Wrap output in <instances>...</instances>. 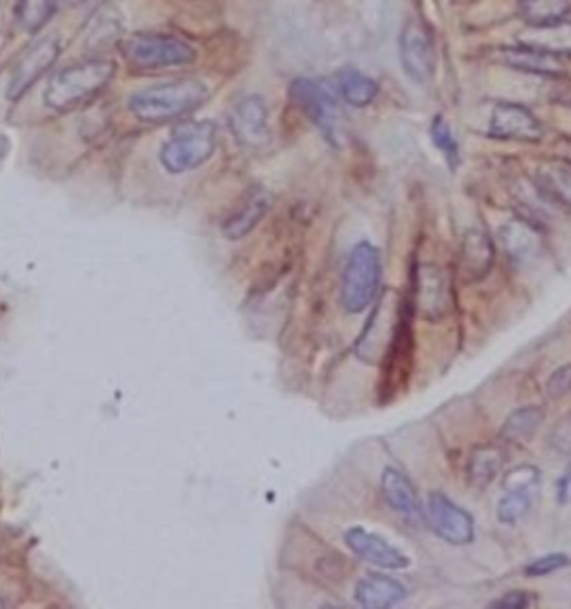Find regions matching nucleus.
Returning <instances> with one entry per match:
<instances>
[{"mask_svg": "<svg viewBox=\"0 0 571 609\" xmlns=\"http://www.w3.org/2000/svg\"><path fill=\"white\" fill-rule=\"evenodd\" d=\"M208 99V86L199 79H177L134 92L130 112L146 123H168L199 110Z\"/></svg>", "mask_w": 571, "mask_h": 609, "instance_id": "obj_1", "label": "nucleus"}, {"mask_svg": "<svg viewBox=\"0 0 571 609\" xmlns=\"http://www.w3.org/2000/svg\"><path fill=\"white\" fill-rule=\"evenodd\" d=\"M117 77V63L110 59H90L61 70L52 77L43 103L54 112H72L94 101Z\"/></svg>", "mask_w": 571, "mask_h": 609, "instance_id": "obj_2", "label": "nucleus"}, {"mask_svg": "<svg viewBox=\"0 0 571 609\" xmlns=\"http://www.w3.org/2000/svg\"><path fill=\"white\" fill-rule=\"evenodd\" d=\"M217 150V126L212 121H190L172 130L159 152V161L170 174L201 168Z\"/></svg>", "mask_w": 571, "mask_h": 609, "instance_id": "obj_3", "label": "nucleus"}, {"mask_svg": "<svg viewBox=\"0 0 571 609\" xmlns=\"http://www.w3.org/2000/svg\"><path fill=\"white\" fill-rule=\"evenodd\" d=\"M382 283V257L380 250L369 243L360 241L342 272V307L347 313H362L375 301Z\"/></svg>", "mask_w": 571, "mask_h": 609, "instance_id": "obj_4", "label": "nucleus"}, {"mask_svg": "<svg viewBox=\"0 0 571 609\" xmlns=\"http://www.w3.org/2000/svg\"><path fill=\"white\" fill-rule=\"evenodd\" d=\"M121 54L139 70L183 68L197 61V50L172 34H134L121 43Z\"/></svg>", "mask_w": 571, "mask_h": 609, "instance_id": "obj_5", "label": "nucleus"}, {"mask_svg": "<svg viewBox=\"0 0 571 609\" xmlns=\"http://www.w3.org/2000/svg\"><path fill=\"white\" fill-rule=\"evenodd\" d=\"M291 99L318 126L329 143H342V114L338 101L320 81L304 77L295 79L291 83Z\"/></svg>", "mask_w": 571, "mask_h": 609, "instance_id": "obj_6", "label": "nucleus"}, {"mask_svg": "<svg viewBox=\"0 0 571 609\" xmlns=\"http://www.w3.org/2000/svg\"><path fill=\"white\" fill-rule=\"evenodd\" d=\"M413 311L427 322H442L453 307L451 279L440 266H420L413 274Z\"/></svg>", "mask_w": 571, "mask_h": 609, "instance_id": "obj_7", "label": "nucleus"}, {"mask_svg": "<svg viewBox=\"0 0 571 609\" xmlns=\"http://www.w3.org/2000/svg\"><path fill=\"white\" fill-rule=\"evenodd\" d=\"M413 301L407 299V307L402 313V320L398 325V331L382 358V396L393 398L400 389H404L411 365H413Z\"/></svg>", "mask_w": 571, "mask_h": 609, "instance_id": "obj_8", "label": "nucleus"}, {"mask_svg": "<svg viewBox=\"0 0 571 609\" xmlns=\"http://www.w3.org/2000/svg\"><path fill=\"white\" fill-rule=\"evenodd\" d=\"M404 307H407V299H395L391 292L380 299L375 313L369 320V327L364 329V333L355 347V351L362 360L382 362V358L398 331Z\"/></svg>", "mask_w": 571, "mask_h": 609, "instance_id": "obj_9", "label": "nucleus"}, {"mask_svg": "<svg viewBox=\"0 0 571 609\" xmlns=\"http://www.w3.org/2000/svg\"><path fill=\"white\" fill-rule=\"evenodd\" d=\"M424 516L433 533L455 547L469 545L475 536V525L469 511H464L460 505H455L447 493L433 491L427 498Z\"/></svg>", "mask_w": 571, "mask_h": 609, "instance_id": "obj_10", "label": "nucleus"}, {"mask_svg": "<svg viewBox=\"0 0 571 609\" xmlns=\"http://www.w3.org/2000/svg\"><path fill=\"white\" fill-rule=\"evenodd\" d=\"M61 57V43L57 37H46L37 41L14 66L8 83V99L19 101L23 94H28L59 61Z\"/></svg>", "mask_w": 571, "mask_h": 609, "instance_id": "obj_11", "label": "nucleus"}, {"mask_svg": "<svg viewBox=\"0 0 571 609\" xmlns=\"http://www.w3.org/2000/svg\"><path fill=\"white\" fill-rule=\"evenodd\" d=\"M230 132L239 146L250 150H259L270 143L268 106L259 94H248L232 106Z\"/></svg>", "mask_w": 571, "mask_h": 609, "instance_id": "obj_12", "label": "nucleus"}, {"mask_svg": "<svg viewBox=\"0 0 571 609\" xmlns=\"http://www.w3.org/2000/svg\"><path fill=\"white\" fill-rule=\"evenodd\" d=\"M400 63L407 74L418 86L429 83L435 72V50L427 28L420 23H407L400 32Z\"/></svg>", "mask_w": 571, "mask_h": 609, "instance_id": "obj_13", "label": "nucleus"}, {"mask_svg": "<svg viewBox=\"0 0 571 609\" xmlns=\"http://www.w3.org/2000/svg\"><path fill=\"white\" fill-rule=\"evenodd\" d=\"M489 132L495 139L504 141H524L535 143L542 139V126L540 121L518 103H498L491 112Z\"/></svg>", "mask_w": 571, "mask_h": 609, "instance_id": "obj_14", "label": "nucleus"}, {"mask_svg": "<svg viewBox=\"0 0 571 609\" xmlns=\"http://www.w3.org/2000/svg\"><path fill=\"white\" fill-rule=\"evenodd\" d=\"M344 542L358 558H362L369 565H375L380 569L398 571V569H407L411 565L407 553H402L398 547H393L382 536L367 531L364 527H351L344 533Z\"/></svg>", "mask_w": 571, "mask_h": 609, "instance_id": "obj_15", "label": "nucleus"}, {"mask_svg": "<svg viewBox=\"0 0 571 609\" xmlns=\"http://www.w3.org/2000/svg\"><path fill=\"white\" fill-rule=\"evenodd\" d=\"M270 206H272V197L266 188H261V186L248 188L239 197V201L230 208L228 217L223 219V223H221L223 237H228V239L246 237L263 219V214L270 210Z\"/></svg>", "mask_w": 571, "mask_h": 609, "instance_id": "obj_16", "label": "nucleus"}, {"mask_svg": "<svg viewBox=\"0 0 571 609\" xmlns=\"http://www.w3.org/2000/svg\"><path fill=\"white\" fill-rule=\"evenodd\" d=\"M495 259V246L484 230H469L460 243L458 270L462 281L473 283L489 274Z\"/></svg>", "mask_w": 571, "mask_h": 609, "instance_id": "obj_17", "label": "nucleus"}, {"mask_svg": "<svg viewBox=\"0 0 571 609\" xmlns=\"http://www.w3.org/2000/svg\"><path fill=\"white\" fill-rule=\"evenodd\" d=\"M515 43L571 59V21L562 19L544 26H524V30L515 37Z\"/></svg>", "mask_w": 571, "mask_h": 609, "instance_id": "obj_18", "label": "nucleus"}, {"mask_svg": "<svg viewBox=\"0 0 571 609\" xmlns=\"http://www.w3.org/2000/svg\"><path fill=\"white\" fill-rule=\"evenodd\" d=\"M382 496H384L387 505L395 513H400L404 520L418 522L422 518L420 496H418L415 487L411 485V480L400 469L387 467L382 471Z\"/></svg>", "mask_w": 571, "mask_h": 609, "instance_id": "obj_19", "label": "nucleus"}, {"mask_svg": "<svg viewBox=\"0 0 571 609\" xmlns=\"http://www.w3.org/2000/svg\"><path fill=\"white\" fill-rule=\"evenodd\" d=\"M500 61L507 63L509 68L544 79H560L564 77V59L555 54H547L527 46H515V48H504L500 52Z\"/></svg>", "mask_w": 571, "mask_h": 609, "instance_id": "obj_20", "label": "nucleus"}, {"mask_svg": "<svg viewBox=\"0 0 571 609\" xmlns=\"http://www.w3.org/2000/svg\"><path fill=\"white\" fill-rule=\"evenodd\" d=\"M355 602L369 609H384L402 602L407 589L400 580L384 573H367L355 585Z\"/></svg>", "mask_w": 571, "mask_h": 609, "instance_id": "obj_21", "label": "nucleus"}, {"mask_svg": "<svg viewBox=\"0 0 571 609\" xmlns=\"http://www.w3.org/2000/svg\"><path fill=\"white\" fill-rule=\"evenodd\" d=\"M504 465V451L495 445L475 447L467 458V478L473 487H489Z\"/></svg>", "mask_w": 571, "mask_h": 609, "instance_id": "obj_22", "label": "nucleus"}, {"mask_svg": "<svg viewBox=\"0 0 571 609\" xmlns=\"http://www.w3.org/2000/svg\"><path fill=\"white\" fill-rule=\"evenodd\" d=\"M338 92L340 97L353 106V108H367L378 99L380 86L375 79H371L369 74L355 70V68H344L338 74Z\"/></svg>", "mask_w": 571, "mask_h": 609, "instance_id": "obj_23", "label": "nucleus"}, {"mask_svg": "<svg viewBox=\"0 0 571 609\" xmlns=\"http://www.w3.org/2000/svg\"><path fill=\"white\" fill-rule=\"evenodd\" d=\"M542 420H544V413L538 407L518 409L502 425V431H500L502 440L513 442V445H522V442H527V440H531L535 436V431L540 429Z\"/></svg>", "mask_w": 571, "mask_h": 609, "instance_id": "obj_24", "label": "nucleus"}, {"mask_svg": "<svg viewBox=\"0 0 571 609\" xmlns=\"http://www.w3.org/2000/svg\"><path fill=\"white\" fill-rule=\"evenodd\" d=\"M571 12V0H522L520 19L524 26H544L567 19Z\"/></svg>", "mask_w": 571, "mask_h": 609, "instance_id": "obj_25", "label": "nucleus"}, {"mask_svg": "<svg viewBox=\"0 0 571 609\" xmlns=\"http://www.w3.org/2000/svg\"><path fill=\"white\" fill-rule=\"evenodd\" d=\"M59 3L61 0H21L17 8V19L26 32L34 34L43 30L46 23L54 17Z\"/></svg>", "mask_w": 571, "mask_h": 609, "instance_id": "obj_26", "label": "nucleus"}, {"mask_svg": "<svg viewBox=\"0 0 571 609\" xmlns=\"http://www.w3.org/2000/svg\"><path fill=\"white\" fill-rule=\"evenodd\" d=\"M502 241H504L507 254L515 263L522 261V259H527V257H531L533 250H535V243H538L533 230L529 226L520 223V221H511L509 226L502 228Z\"/></svg>", "mask_w": 571, "mask_h": 609, "instance_id": "obj_27", "label": "nucleus"}, {"mask_svg": "<svg viewBox=\"0 0 571 609\" xmlns=\"http://www.w3.org/2000/svg\"><path fill=\"white\" fill-rule=\"evenodd\" d=\"M549 192L571 208V161H553L542 170Z\"/></svg>", "mask_w": 571, "mask_h": 609, "instance_id": "obj_28", "label": "nucleus"}, {"mask_svg": "<svg viewBox=\"0 0 571 609\" xmlns=\"http://www.w3.org/2000/svg\"><path fill=\"white\" fill-rule=\"evenodd\" d=\"M431 139L435 143V148L444 154L447 163L451 168H458V163H460V146H458V141H455V137L451 132V126L447 123L444 117H435L431 121Z\"/></svg>", "mask_w": 571, "mask_h": 609, "instance_id": "obj_29", "label": "nucleus"}, {"mask_svg": "<svg viewBox=\"0 0 571 609\" xmlns=\"http://www.w3.org/2000/svg\"><path fill=\"white\" fill-rule=\"evenodd\" d=\"M531 509V491H504L498 502V520L513 525L524 518Z\"/></svg>", "mask_w": 571, "mask_h": 609, "instance_id": "obj_30", "label": "nucleus"}, {"mask_svg": "<svg viewBox=\"0 0 571 609\" xmlns=\"http://www.w3.org/2000/svg\"><path fill=\"white\" fill-rule=\"evenodd\" d=\"M538 482H540V471L535 467H529V465L511 469L502 478L504 491H531L533 493Z\"/></svg>", "mask_w": 571, "mask_h": 609, "instance_id": "obj_31", "label": "nucleus"}, {"mask_svg": "<svg viewBox=\"0 0 571 609\" xmlns=\"http://www.w3.org/2000/svg\"><path fill=\"white\" fill-rule=\"evenodd\" d=\"M569 565H571L569 556L562 553V551H555V553H544V556L535 558L533 562H529L524 567V573L527 576H549L553 571H560V569L569 567Z\"/></svg>", "mask_w": 571, "mask_h": 609, "instance_id": "obj_32", "label": "nucleus"}, {"mask_svg": "<svg viewBox=\"0 0 571 609\" xmlns=\"http://www.w3.org/2000/svg\"><path fill=\"white\" fill-rule=\"evenodd\" d=\"M547 391L551 398H562L571 393V365L553 371V376L547 382Z\"/></svg>", "mask_w": 571, "mask_h": 609, "instance_id": "obj_33", "label": "nucleus"}, {"mask_svg": "<svg viewBox=\"0 0 571 609\" xmlns=\"http://www.w3.org/2000/svg\"><path fill=\"white\" fill-rule=\"evenodd\" d=\"M533 600L535 598L531 593L515 589V591H507L504 596L491 600V607H495V609H522V607H529Z\"/></svg>", "mask_w": 571, "mask_h": 609, "instance_id": "obj_34", "label": "nucleus"}, {"mask_svg": "<svg viewBox=\"0 0 571 609\" xmlns=\"http://www.w3.org/2000/svg\"><path fill=\"white\" fill-rule=\"evenodd\" d=\"M562 489H571V465H569V469H567V473L562 478Z\"/></svg>", "mask_w": 571, "mask_h": 609, "instance_id": "obj_35", "label": "nucleus"}]
</instances>
